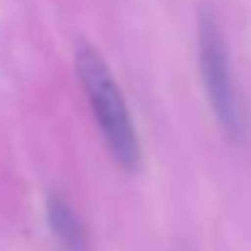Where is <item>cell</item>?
I'll list each match as a JSON object with an SVG mask.
<instances>
[{
    "instance_id": "cell-2",
    "label": "cell",
    "mask_w": 251,
    "mask_h": 251,
    "mask_svg": "<svg viewBox=\"0 0 251 251\" xmlns=\"http://www.w3.org/2000/svg\"><path fill=\"white\" fill-rule=\"evenodd\" d=\"M197 52H200V72L207 91L209 108L226 133L229 141L241 143L246 138V113L241 106V96L231 74L229 52L222 37V27L217 15L209 8L200 10L197 20Z\"/></svg>"
},
{
    "instance_id": "cell-3",
    "label": "cell",
    "mask_w": 251,
    "mask_h": 251,
    "mask_svg": "<svg viewBox=\"0 0 251 251\" xmlns=\"http://www.w3.org/2000/svg\"><path fill=\"white\" fill-rule=\"evenodd\" d=\"M45 212H47L50 231L62 251H89L86 226L62 192H52L47 197Z\"/></svg>"
},
{
    "instance_id": "cell-1",
    "label": "cell",
    "mask_w": 251,
    "mask_h": 251,
    "mask_svg": "<svg viewBox=\"0 0 251 251\" xmlns=\"http://www.w3.org/2000/svg\"><path fill=\"white\" fill-rule=\"evenodd\" d=\"M74 67L111 158L126 173H138L143 160L141 141L108 64L94 47L79 45L74 52Z\"/></svg>"
}]
</instances>
